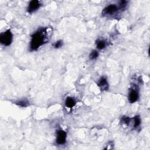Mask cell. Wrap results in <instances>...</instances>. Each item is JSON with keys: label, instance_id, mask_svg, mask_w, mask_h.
Returning a JSON list of instances; mask_svg holds the SVG:
<instances>
[{"label": "cell", "instance_id": "cell-1", "mask_svg": "<svg viewBox=\"0 0 150 150\" xmlns=\"http://www.w3.org/2000/svg\"><path fill=\"white\" fill-rule=\"evenodd\" d=\"M49 30L48 28H43L35 32L30 43V49L36 51L40 46L48 42L49 39Z\"/></svg>", "mask_w": 150, "mask_h": 150}, {"label": "cell", "instance_id": "cell-2", "mask_svg": "<svg viewBox=\"0 0 150 150\" xmlns=\"http://www.w3.org/2000/svg\"><path fill=\"white\" fill-rule=\"evenodd\" d=\"M13 42V34L8 30L0 35V42L4 46H9Z\"/></svg>", "mask_w": 150, "mask_h": 150}, {"label": "cell", "instance_id": "cell-3", "mask_svg": "<svg viewBox=\"0 0 150 150\" xmlns=\"http://www.w3.org/2000/svg\"><path fill=\"white\" fill-rule=\"evenodd\" d=\"M67 134L64 131L59 130L57 131V137H56V143L59 145H63L66 141Z\"/></svg>", "mask_w": 150, "mask_h": 150}, {"label": "cell", "instance_id": "cell-4", "mask_svg": "<svg viewBox=\"0 0 150 150\" xmlns=\"http://www.w3.org/2000/svg\"><path fill=\"white\" fill-rule=\"evenodd\" d=\"M139 98V93L136 88H131L128 94V100L130 103L136 102Z\"/></svg>", "mask_w": 150, "mask_h": 150}, {"label": "cell", "instance_id": "cell-5", "mask_svg": "<svg viewBox=\"0 0 150 150\" xmlns=\"http://www.w3.org/2000/svg\"><path fill=\"white\" fill-rule=\"evenodd\" d=\"M118 7L114 4H111L107 7H106L103 11V15H112L116 13L118 9Z\"/></svg>", "mask_w": 150, "mask_h": 150}, {"label": "cell", "instance_id": "cell-6", "mask_svg": "<svg viewBox=\"0 0 150 150\" xmlns=\"http://www.w3.org/2000/svg\"><path fill=\"white\" fill-rule=\"evenodd\" d=\"M41 5V4L40 2L38 1H31L30 3L29 6H28V13H32L36 11L40 8Z\"/></svg>", "mask_w": 150, "mask_h": 150}, {"label": "cell", "instance_id": "cell-7", "mask_svg": "<svg viewBox=\"0 0 150 150\" xmlns=\"http://www.w3.org/2000/svg\"><path fill=\"white\" fill-rule=\"evenodd\" d=\"M98 86L102 90H106L109 89V83L105 77H101L98 82Z\"/></svg>", "mask_w": 150, "mask_h": 150}, {"label": "cell", "instance_id": "cell-8", "mask_svg": "<svg viewBox=\"0 0 150 150\" xmlns=\"http://www.w3.org/2000/svg\"><path fill=\"white\" fill-rule=\"evenodd\" d=\"M75 104H76V101L72 97H69L65 100V106L69 109L73 107Z\"/></svg>", "mask_w": 150, "mask_h": 150}, {"label": "cell", "instance_id": "cell-9", "mask_svg": "<svg viewBox=\"0 0 150 150\" xmlns=\"http://www.w3.org/2000/svg\"><path fill=\"white\" fill-rule=\"evenodd\" d=\"M96 46L97 48L100 50L106 48V43L104 40H99L96 42Z\"/></svg>", "mask_w": 150, "mask_h": 150}, {"label": "cell", "instance_id": "cell-10", "mask_svg": "<svg viewBox=\"0 0 150 150\" xmlns=\"http://www.w3.org/2000/svg\"><path fill=\"white\" fill-rule=\"evenodd\" d=\"M16 104L20 107H27L28 105H29V102L25 100H19L18 101H17L16 103Z\"/></svg>", "mask_w": 150, "mask_h": 150}, {"label": "cell", "instance_id": "cell-11", "mask_svg": "<svg viewBox=\"0 0 150 150\" xmlns=\"http://www.w3.org/2000/svg\"><path fill=\"white\" fill-rule=\"evenodd\" d=\"M134 120V128H137L141 124V118L139 116H136L133 118Z\"/></svg>", "mask_w": 150, "mask_h": 150}, {"label": "cell", "instance_id": "cell-12", "mask_svg": "<svg viewBox=\"0 0 150 150\" xmlns=\"http://www.w3.org/2000/svg\"><path fill=\"white\" fill-rule=\"evenodd\" d=\"M98 56H99L98 52L96 50H94L90 53L89 57L91 60H95L98 58Z\"/></svg>", "mask_w": 150, "mask_h": 150}, {"label": "cell", "instance_id": "cell-13", "mask_svg": "<svg viewBox=\"0 0 150 150\" xmlns=\"http://www.w3.org/2000/svg\"><path fill=\"white\" fill-rule=\"evenodd\" d=\"M130 121H131L130 118H129L128 117H127V116L123 117L121 118V122H122V123H123V124H126V125H128L130 124Z\"/></svg>", "mask_w": 150, "mask_h": 150}, {"label": "cell", "instance_id": "cell-14", "mask_svg": "<svg viewBox=\"0 0 150 150\" xmlns=\"http://www.w3.org/2000/svg\"><path fill=\"white\" fill-rule=\"evenodd\" d=\"M62 45H63V42H62V41L60 40V41L56 42L53 44V47L55 48H61V47L62 46Z\"/></svg>", "mask_w": 150, "mask_h": 150}]
</instances>
